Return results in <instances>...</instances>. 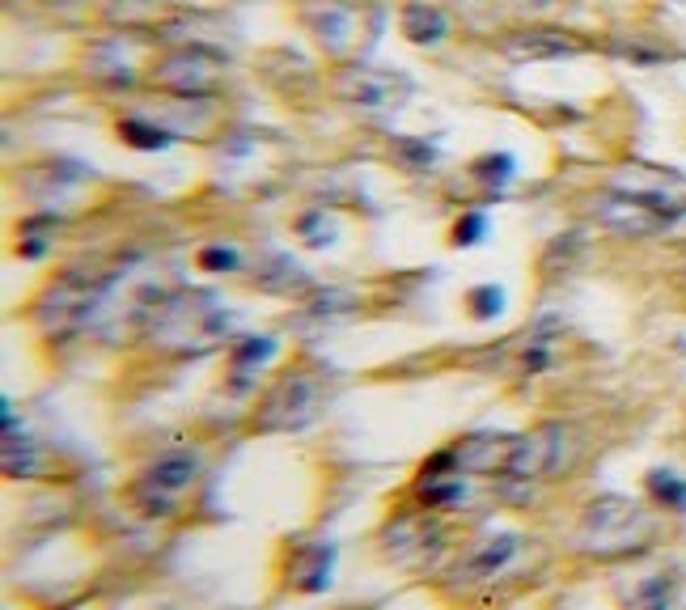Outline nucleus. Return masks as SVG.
I'll use <instances>...</instances> for the list:
<instances>
[{
    "mask_svg": "<svg viewBox=\"0 0 686 610\" xmlns=\"http://www.w3.org/2000/svg\"><path fill=\"white\" fill-rule=\"evenodd\" d=\"M606 187L627 195V200L644 204V208H653L657 217H665V221H678L686 212V174H678V170H665V166H623Z\"/></svg>",
    "mask_w": 686,
    "mask_h": 610,
    "instance_id": "obj_5",
    "label": "nucleus"
},
{
    "mask_svg": "<svg viewBox=\"0 0 686 610\" xmlns=\"http://www.w3.org/2000/svg\"><path fill=\"white\" fill-rule=\"evenodd\" d=\"M322 399H327V386H322L318 373H284V378L259 399L255 424L263 433H297V428L314 424Z\"/></svg>",
    "mask_w": 686,
    "mask_h": 610,
    "instance_id": "obj_3",
    "label": "nucleus"
},
{
    "mask_svg": "<svg viewBox=\"0 0 686 610\" xmlns=\"http://www.w3.org/2000/svg\"><path fill=\"white\" fill-rule=\"evenodd\" d=\"M335 94L365 111H399L411 98V81L403 73H382V68H348L335 81Z\"/></svg>",
    "mask_w": 686,
    "mask_h": 610,
    "instance_id": "obj_7",
    "label": "nucleus"
},
{
    "mask_svg": "<svg viewBox=\"0 0 686 610\" xmlns=\"http://www.w3.org/2000/svg\"><path fill=\"white\" fill-rule=\"evenodd\" d=\"M200 267L204 272H233V267H238V250L208 246V250H200Z\"/></svg>",
    "mask_w": 686,
    "mask_h": 610,
    "instance_id": "obj_21",
    "label": "nucleus"
},
{
    "mask_svg": "<svg viewBox=\"0 0 686 610\" xmlns=\"http://www.w3.org/2000/svg\"><path fill=\"white\" fill-rule=\"evenodd\" d=\"M403 34L420 47H437L449 34V17L428 0H411V5H403Z\"/></svg>",
    "mask_w": 686,
    "mask_h": 610,
    "instance_id": "obj_13",
    "label": "nucleus"
},
{
    "mask_svg": "<svg viewBox=\"0 0 686 610\" xmlns=\"http://www.w3.org/2000/svg\"><path fill=\"white\" fill-rule=\"evenodd\" d=\"M471 305H475V318H496L500 310H504V293L500 289H492V284H483V289H475L471 293Z\"/></svg>",
    "mask_w": 686,
    "mask_h": 610,
    "instance_id": "obj_19",
    "label": "nucleus"
},
{
    "mask_svg": "<svg viewBox=\"0 0 686 610\" xmlns=\"http://www.w3.org/2000/svg\"><path fill=\"white\" fill-rule=\"evenodd\" d=\"M119 136L128 140L132 149H166L170 145V132H161V128H153V123H140V119H123L119 123Z\"/></svg>",
    "mask_w": 686,
    "mask_h": 610,
    "instance_id": "obj_15",
    "label": "nucleus"
},
{
    "mask_svg": "<svg viewBox=\"0 0 686 610\" xmlns=\"http://www.w3.org/2000/svg\"><path fill=\"white\" fill-rule=\"evenodd\" d=\"M648 492H653V500L665 505V509H686V483L678 475H670V471L648 475Z\"/></svg>",
    "mask_w": 686,
    "mask_h": 610,
    "instance_id": "obj_16",
    "label": "nucleus"
},
{
    "mask_svg": "<svg viewBox=\"0 0 686 610\" xmlns=\"http://www.w3.org/2000/svg\"><path fill=\"white\" fill-rule=\"evenodd\" d=\"M513 60H555V56H576L581 43L568 39L564 30H526V34H513L509 43H504Z\"/></svg>",
    "mask_w": 686,
    "mask_h": 610,
    "instance_id": "obj_12",
    "label": "nucleus"
},
{
    "mask_svg": "<svg viewBox=\"0 0 686 610\" xmlns=\"http://www.w3.org/2000/svg\"><path fill=\"white\" fill-rule=\"evenodd\" d=\"M517 555V538L513 534H500V538H487V543H479L466 560L458 564V585H475V581H487L496 577V572H504V564H509Z\"/></svg>",
    "mask_w": 686,
    "mask_h": 610,
    "instance_id": "obj_11",
    "label": "nucleus"
},
{
    "mask_svg": "<svg viewBox=\"0 0 686 610\" xmlns=\"http://www.w3.org/2000/svg\"><path fill=\"white\" fill-rule=\"evenodd\" d=\"M305 22L314 26V34H318L322 47L343 51V43H348V26H352V13H348V9L322 5V9H310V13H305Z\"/></svg>",
    "mask_w": 686,
    "mask_h": 610,
    "instance_id": "obj_14",
    "label": "nucleus"
},
{
    "mask_svg": "<svg viewBox=\"0 0 686 610\" xmlns=\"http://www.w3.org/2000/svg\"><path fill=\"white\" fill-rule=\"evenodd\" d=\"M513 458H517V437L509 433H479V437H466L454 462L458 471H471V475H513Z\"/></svg>",
    "mask_w": 686,
    "mask_h": 610,
    "instance_id": "obj_9",
    "label": "nucleus"
},
{
    "mask_svg": "<svg viewBox=\"0 0 686 610\" xmlns=\"http://www.w3.org/2000/svg\"><path fill=\"white\" fill-rule=\"evenodd\" d=\"M229 335V314L208 293L170 297L153 318V344L166 352H208Z\"/></svg>",
    "mask_w": 686,
    "mask_h": 610,
    "instance_id": "obj_1",
    "label": "nucleus"
},
{
    "mask_svg": "<svg viewBox=\"0 0 686 610\" xmlns=\"http://www.w3.org/2000/svg\"><path fill=\"white\" fill-rule=\"evenodd\" d=\"M593 221L598 225H606V229H615V233H623V238H648V233H661L665 225V217H657L653 208H644V204H636V200H627V195H619V191H602L598 200H593Z\"/></svg>",
    "mask_w": 686,
    "mask_h": 610,
    "instance_id": "obj_8",
    "label": "nucleus"
},
{
    "mask_svg": "<svg viewBox=\"0 0 686 610\" xmlns=\"http://www.w3.org/2000/svg\"><path fill=\"white\" fill-rule=\"evenodd\" d=\"M653 538V522L648 513L627 496H602L593 500L581 517V530H576V547L589 551V555H627V551H640L648 547Z\"/></svg>",
    "mask_w": 686,
    "mask_h": 610,
    "instance_id": "obj_2",
    "label": "nucleus"
},
{
    "mask_svg": "<svg viewBox=\"0 0 686 610\" xmlns=\"http://www.w3.org/2000/svg\"><path fill=\"white\" fill-rule=\"evenodd\" d=\"M102 289L106 284H98V280L64 276L47 297V314H56L60 327H77V322H85L89 314H94V305L102 301Z\"/></svg>",
    "mask_w": 686,
    "mask_h": 610,
    "instance_id": "obj_10",
    "label": "nucleus"
},
{
    "mask_svg": "<svg viewBox=\"0 0 686 610\" xmlns=\"http://www.w3.org/2000/svg\"><path fill=\"white\" fill-rule=\"evenodd\" d=\"M394 153H403L411 166H428V161H432V149L428 145H411V140H394Z\"/></svg>",
    "mask_w": 686,
    "mask_h": 610,
    "instance_id": "obj_22",
    "label": "nucleus"
},
{
    "mask_svg": "<svg viewBox=\"0 0 686 610\" xmlns=\"http://www.w3.org/2000/svg\"><path fill=\"white\" fill-rule=\"evenodd\" d=\"M195 479H200V462L191 454H166L132 483V505L144 517H174Z\"/></svg>",
    "mask_w": 686,
    "mask_h": 610,
    "instance_id": "obj_4",
    "label": "nucleus"
},
{
    "mask_svg": "<svg viewBox=\"0 0 686 610\" xmlns=\"http://www.w3.org/2000/svg\"><path fill=\"white\" fill-rule=\"evenodd\" d=\"M272 352H276V339H272V335H259V339H238V344H233V369H238V373H246L250 365H263Z\"/></svg>",
    "mask_w": 686,
    "mask_h": 610,
    "instance_id": "obj_17",
    "label": "nucleus"
},
{
    "mask_svg": "<svg viewBox=\"0 0 686 610\" xmlns=\"http://www.w3.org/2000/svg\"><path fill=\"white\" fill-rule=\"evenodd\" d=\"M483 233H487V217H483V212H466V217L454 225V242L458 246H475Z\"/></svg>",
    "mask_w": 686,
    "mask_h": 610,
    "instance_id": "obj_20",
    "label": "nucleus"
},
{
    "mask_svg": "<svg viewBox=\"0 0 686 610\" xmlns=\"http://www.w3.org/2000/svg\"><path fill=\"white\" fill-rule=\"evenodd\" d=\"M153 81L170 94H208L221 81V56L204 47H178L153 64Z\"/></svg>",
    "mask_w": 686,
    "mask_h": 610,
    "instance_id": "obj_6",
    "label": "nucleus"
},
{
    "mask_svg": "<svg viewBox=\"0 0 686 610\" xmlns=\"http://www.w3.org/2000/svg\"><path fill=\"white\" fill-rule=\"evenodd\" d=\"M475 174L483 178V183H509V178H513V157L509 153L483 157V161H475Z\"/></svg>",
    "mask_w": 686,
    "mask_h": 610,
    "instance_id": "obj_18",
    "label": "nucleus"
}]
</instances>
